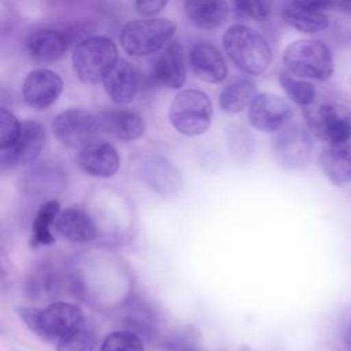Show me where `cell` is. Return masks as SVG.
Wrapping results in <instances>:
<instances>
[{"label": "cell", "mask_w": 351, "mask_h": 351, "mask_svg": "<svg viewBox=\"0 0 351 351\" xmlns=\"http://www.w3.org/2000/svg\"><path fill=\"white\" fill-rule=\"evenodd\" d=\"M176 33V23L165 18L128 22L121 30V45L132 56L152 55L169 45Z\"/></svg>", "instance_id": "obj_4"}, {"label": "cell", "mask_w": 351, "mask_h": 351, "mask_svg": "<svg viewBox=\"0 0 351 351\" xmlns=\"http://www.w3.org/2000/svg\"><path fill=\"white\" fill-rule=\"evenodd\" d=\"M16 313L34 335L55 344L84 321L81 308L67 302H53L45 308L23 306Z\"/></svg>", "instance_id": "obj_1"}, {"label": "cell", "mask_w": 351, "mask_h": 351, "mask_svg": "<svg viewBox=\"0 0 351 351\" xmlns=\"http://www.w3.org/2000/svg\"><path fill=\"white\" fill-rule=\"evenodd\" d=\"M308 132L326 144L351 138V108L341 103H314L304 108Z\"/></svg>", "instance_id": "obj_7"}, {"label": "cell", "mask_w": 351, "mask_h": 351, "mask_svg": "<svg viewBox=\"0 0 351 351\" xmlns=\"http://www.w3.org/2000/svg\"><path fill=\"white\" fill-rule=\"evenodd\" d=\"M293 117L291 104L278 95L259 93L248 107L250 123L265 133H274L288 126Z\"/></svg>", "instance_id": "obj_9"}, {"label": "cell", "mask_w": 351, "mask_h": 351, "mask_svg": "<svg viewBox=\"0 0 351 351\" xmlns=\"http://www.w3.org/2000/svg\"><path fill=\"white\" fill-rule=\"evenodd\" d=\"M169 0H134L136 11L144 16H154L160 12Z\"/></svg>", "instance_id": "obj_31"}, {"label": "cell", "mask_w": 351, "mask_h": 351, "mask_svg": "<svg viewBox=\"0 0 351 351\" xmlns=\"http://www.w3.org/2000/svg\"><path fill=\"white\" fill-rule=\"evenodd\" d=\"M239 12L256 21L266 19L271 12V0H233Z\"/></svg>", "instance_id": "obj_30"}, {"label": "cell", "mask_w": 351, "mask_h": 351, "mask_svg": "<svg viewBox=\"0 0 351 351\" xmlns=\"http://www.w3.org/2000/svg\"><path fill=\"white\" fill-rule=\"evenodd\" d=\"M223 48L233 63L247 74L263 73L271 62L266 38L245 25H233L223 34Z\"/></svg>", "instance_id": "obj_3"}, {"label": "cell", "mask_w": 351, "mask_h": 351, "mask_svg": "<svg viewBox=\"0 0 351 351\" xmlns=\"http://www.w3.org/2000/svg\"><path fill=\"white\" fill-rule=\"evenodd\" d=\"M333 10L351 16V0H335Z\"/></svg>", "instance_id": "obj_32"}, {"label": "cell", "mask_w": 351, "mask_h": 351, "mask_svg": "<svg viewBox=\"0 0 351 351\" xmlns=\"http://www.w3.org/2000/svg\"><path fill=\"white\" fill-rule=\"evenodd\" d=\"M143 178L159 195L170 196L182 186V176L177 167L160 156H152L143 165Z\"/></svg>", "instance_id": "obj_18"}, {"label": "cell", "mask_w": 351, "mask_h": 351, "mask_svg": "<svg viewBox=\"0 0 351 351\" xmlns=\"http://www.w3.org/2000/svg\"><path fill=\"white\" fill-rule=\"evenodd\" d=\"M53 228L59 236L71 243H88L97 236V228L92 217L77 207L60 211Z\"/></svg>", "instance_id": "obj_16"}, {"label": "cell", "mask_w": 351, "mask_h": 351, "mask_svg": "<svg viewBox=\"0 0 351 351\" xmlns=\"http://www.w3.org/2000/svg\"><path fill=\"white\" fill-rule=\"evenodd\" d=\"M182 3L189 21L206 30L219 27L229 12L226 0H182Z\"/></svg>", "instance_id": "obj_23"}, {"label": "cell", "mask_w": 351, "mask_h": 351, "mask_svg": "<svg viewBox=\"0 0 351 351\" xmlns=\"http://www.w3.org/2000/svg\"><path fill=\"white\" fill-rule=\"evenodd\" d=\"M45 130L36 121L22 122L21 134L16 143L4 151H0V163L3 169L29 165L38 158L45 145Z\"/></svg>", "instance_id": "obj_11"}, {"label": "cell", "mask_w": 351, "mask_h": 351, "mask_svg": "<svg viewBox=\"0 0 351 351\" xmlns=\"http://www.w3.org/2000/svg\"><path fill=\"white\" fill-rule=\"evenodd\" d=\"M21 129H22V123L16 119V117L11 111L1 108L0 110V151L11 148L16 143L21 134Z\"/></svg>", "instance_id": "obj_29"}, {"label": "cell", "mask_w": 351, "mask_h": 351, "mask_svg": "<svg viewBox=\"0 0 351 351\" xmlns=\"http://www.w3.org/2000/svg\"><path fill=\"white\" fill-rule=\"evenodd\" d=\"M60 213V204L58 200L51 199L40 206L36 213V217L32 223L30 245H51L55 243V236L51 232V228L55 225L56 217Z\"/></svg>", "instance_id": "obj_25"}, {"label": "cell", "mask_w": 351, "mask_h": 351, "mask_svg": "<svg viewBox=\"0 0 351 351\" xmlns=\"http://www.w3.org/2000/svg\"><path fill=\"white\" fill-rule=\"evenodd\" d=\"M258 92L256 84L250 78H236L228 84L219 96V106L225 112H240L250 107Z\"/></svg>", "instance_id": "obj_24"}, {"label": "cell", "mask_w": 351, "mask_h": 351, "mask_svg": "<svg viewBox=\"0 0 351 351\" xmlns=\"http://www.w3.org/2000/svg\"><path fill=\"white\" fill-rule=\"evenodd\" d=\"M350 90H351V75H350Z\"/></svg>", "instance_id": "obj_33"}, {"label": "cell", "mask_w": 351, "mask_h": 351, "mask_svg": "<svg viewBox=\"0 0 351 351\" xmlns=\"http://www.w3.org/2000/svg\"><path fill=\"white\" fill-rule=\"evenodd\" d=\"M52 132L63 145L82 149L96 140L99 118L81 108H69L53 118Z\"/></svg>", "instance_id": "obj_8"}, {"label": "cell", "mask_w": 351, "mask_h": 351, "mask_svg": "<svg viewBox=\"0 0 351 351\" xmlns=\"http://www.w3.org/2000/svg\"><path fill=\"white\" fill-rule=\"evenodd\" d=\"M285 70L304 80L328 81L335 71L332 49L317 38H300L291 43L282 52Z\"/></svg>", "instance_id": "obj_2"}, {"label": "cell", "mask_w": 351, "mask_h": 351, "mask_svg": "<svg viewBox=\"0 0 351 351\" xmlns=\"http://www.w3.org/2000/svg\"><path fill=\"white\" fill-rule=\"evenodd\" d=\"M78 165L90 176L108 178L119 170V154L110 143L95 140L80 149Z\"/></svg>", "instance_id": "obj_13"}, {"label": "cell", "mask_w": 351, "mask_h": 351, "mask_svg": "<svg viewBox=\"0 0 351 351\" xmlns=\"http://www.w3.org/2000/svg\"><path fill=\"white\" fill-rule=\"evenodd\" d=\"M138 82L136 69L125 60H118L103 78L107 95L117 104L130 103L137 95Z\"/></svg>", "instance_id": "obj_17"}, {"label": "cell", "mask_w": 351, "mask_h": 351, "mask_svg": "<svg viewBox=\"0 0 351 351\" xmlns=\"http://www.w3.org/2000/svg\"><path fill=\"white\" fill-rule=\"evenodd\" d=\"M152 78L170 89H178L185 84V56L180 43H171L163 48L154 62Z\"/></svg>", "instance_id": "obj_14"}, {"label": "cell", "mask_w": 351, "mask_h": 351, "mask_svg": "<svg viewBox=\"0 0 351 351\" xmlns=\"http://www.w3.org/2000/svg\"><path fill=\"white\" fill-rule=\"evenodd\" d=\"M195 75L208 84H219L228 77V67L221 52L210 43H197L189 52Z\"/></svg>", "instance_id": "obj_15"}, {"label": "cell", "mask_w": 351, "mask_h": 351, "mask_svg": "<svg viewBox=\"0 0 351 351\" xmlns=\"http://www.w3.org/2000/svg\"><path fill=\"white\" fill-rule=\"evenodd\" d=\"M278 81L288 99H291L295 104L306 108L315 103V86L308 80L292 75L285 70L278 74Z\"/></svg>", "instance_id": "obj_26"}, {"label": "cell", "mask_w": 351, "mask_h": 351, "mask_svg": "<svg viewBox=\"0 0 351 351\" xmlns=\"http://www.w3.org/2000/svg\"><path fill=\"white\" fill-rule=\"evenodd\" d=\"M96 336L85 319L56 343V351H93Z\"/></svg>", "instance_id": "obj_27"}, {"label": "cell", "mask_w": 351, "mask_h": 351, "mask_svg": "<svg viewBox=\"0 0 351 351\" xmlns=\"http://www.w3.org/2000/svg\"><path fill=\"white\" fill-rule=\"evenodd\" d=\"M63 90V81L52 70L37 69L30 71L22 86V95L25 103L37 111L51 107Z\"/></svg>", "instance_id": "obj_12"}, {"label": "cell", "mask_w": 351, "mask_h": 351, "mask_svg": "<svg viewBox=\"0 0 351 351\" xmlns=\"http://www.w3.org/2000/svg\"><path fill=\"white\" fill-rule=\"evenodd\" d=\"M67 36L52 29L36 30L26 40V48L30 58L41 63L60 59L67 51Z\"/></svg>", "instance_id": "obj_20"}, {"label": "cell", "mask_w": 351, "mask_h": 351, "mask_svg": "<svg viewBox=\"0 0 351 351\" xmlns=\"http://www.w3.org/2000/svg\"><path fill=\"white\" fill-rule=\"evenodd\" d=\"M319 166L326 178L335 185L351 182V138L328 144L319 154Z\"/></svg>", "instance_id": "obj_19"}, {"label": "cell", "mask_w": 351, "mask_h": 351, "mask_svg": "<svg viewBox=\"0 0 351 351\" xmlns=\"http://www.w3.org/2000/svg\"><path fill=\"white\" fill-rule=\"evenodd\" d=\"M213 104L210 97L197 89L181 90L173 99L169 119L173 128L184 136H200L211 125Z\"/></svg>", "instance_id": "obj_6"}, {"label": "cell", "mask_w": 351, "mask_h": 351, "mask_svg": "<svg viewBox=\"0 0 351 351\" xmlns=\"http://www.w3.org/2000/svg\"><path fill=\"white\" fill-rule=\"evenodd\" d=\"M100 130L123 141H133L144 134V119L128 110L106 111L97 115Z\"/></svg>", "instance_id": "obj_21"}, {"label": "cell", "mask_w": 351, "mask_h": 351, "mask_svg": "<svg viewBox=\"0 0 351 351\" xmlns=\"http://www.w3.org/2000/svg\"><path fill=\"white\" fill-rule=\"evenodd\" d=\"M99 351H144V344L133 332L115 330L104 337Z\"/></svg>", "instance_id": "obj_28"}, {"label": "cell", "mask_w": 351, "mask_h": 351, "mask_svg": "<svg viewBox=\"0 0 351 351\" xmlns=\"http://www.w3.org/2000/svg\"><path fill=\"white\" fill-rule=\"evenodd\" d=\"M308 129L300 125H288L278 132L273 144V152L277 162L287 169L303 166L311 154L313 143Z\"/></svg>", "instance_id": "obj_10"}, {"label": "cell", "mask_w": 351, "mask_h": 351, "mask_svg": "<svg viewBox=\"0 0 351 351\" xmlns=\"http://www.w3.org/2000/svg\"><path fill=\"white\" fill-rule=\"evenodd\" d=\"M118 62V49L112 40L93 36L82 40L74 49L73 67L80 81L96 84Z\"/></svg>", "instance_id": "obj_5"}, {"label": "cell", "mask_w": 351, "mask_h": 351, "mask_svg": "<svg viewBox=\"0 0 351 351\" xmlns=\"http://www.w3.org/2000/svg\"><path fill=\"white\" fill-rule=\"evenodd\" d=\"M282 19L288 26L303 33H318L329 26V16L325 11L303 5L295 0L285 1Z\"/></svg>", "instance_id": "obj_22"}]
</instances>
